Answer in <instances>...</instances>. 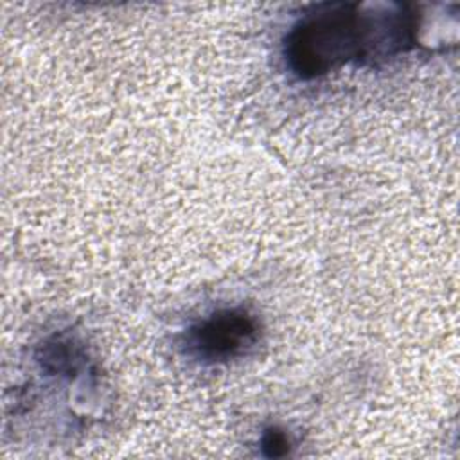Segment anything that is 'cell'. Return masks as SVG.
<instances>
[{
  "instance_id": "1",
  "label": "cell",
  "mask_w": 460,
  "mask_h": 460,
  "mask_svg": "<svg viewBox=\"0 0 460 460\" xmlns=\"http://www.w3.org/2000/svg\"><path fill=\"white\" fill-rule=\"evenodd\" d=\"M411 25L399 5L361 13L354 4H323L293 27L286 56L300 77H314L349 59L402 49L411 41Z\"/></svg>"
},
{
  "instance_id": "2",
  "label": "cell",
  "mask_w": 460,
  "mask_h": 460,
  "mask_svg": "<svg viewBox=\"0 0 460 460\" xmlns=\"http://www.w3.org/2000/svg\"><path fill=\"white\" fill-rule=\"evenodd\" d=\"M257 336V322L246 311H219L187 332V350L199 361H228L253 347Z\"/></svg>"
},
{
  "instance_id": "3",
  "label": "cell",
  "mask_w": 460,
  "mask_h": 460,
  "mask_svg": "<svg viewBox=\"0 0 460 460\" xmlns=\"http://www.w3.org/2000/svg\"><path fill=\"white\" fill-rule=\"evenodd\" d=\"M262 444H264V449H268L270 456H279V455H282L288 449L286 437L280 431H277V429H270L266 433Z\"/></svg>"
}]
</instances>
